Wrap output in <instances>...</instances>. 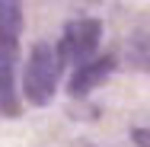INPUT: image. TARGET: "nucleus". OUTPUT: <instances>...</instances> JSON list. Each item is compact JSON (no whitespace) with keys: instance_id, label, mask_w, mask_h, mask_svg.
Returning <instances> with one entry per match:
<instances>
[{"instance_id":"nucleus-1","label":"nucleus","mask_w":150,"mask_h":147,"mask_svg":"<svg viewBox=\"0 0 150 147\" xmlns=\"http://www.w3.org/2000/svg\"><path fill=\"white\" fill-rule=\"evenodd\" d=\"M61 55L54 45L48 42H38L32 48L29 61H26V70H23V93L32 106H48L54 89L61 80Z\"/></svg>"},{"instance_id":"nucleus-2","label":"nucleus","mask_w":150,"mask_h":147,"mask_svg":"<svg viewBox=\"0 0 150 147\" xmlns=\"http://www.w3.org/2000/svg\"><path fill=\"white\" fill-rule=\"evenodd\" d=\"M99 38H102V23L83 16V19H74L64 26V35L58 42V55L61 61H70V64H86L93 61V51L99 48Z\"/></svg>"},{"instance_id":"nucleus-3","label":"nucleus","mask_w":150,"mask_h":147,"mask_svg":"<svg viewBox=\"0 0 150 147\" xmlns=\"http://www.w3.org/2000/svg\"><path fill=\"white\" fill-rule=\"evenodd\" d=\"M16 58H19V42H0V115H16L19 112Z\"/></svg>"},{"instance_id":"nucleus-4","label":"nucleus","mask_w":150,"mask_h":147,"mask_svg":"<svg viewBox=\"0 0 150 147\" xmlns=\"http://www.w3.org/2000/svg\"><path fill=\"white\" fill-rule=\"evenodd\" d=\"M112 70H115V58H112V55L86 61V64H80V67L74 70V77H70V83H67V93H70L74 99H77V96H86V93H93L96 87H102V83L112 77Z\"/></svg>"},{"instance_id":"nucleus-5","label":"nucleus","mask_w":150,"mask_h":147,"mask_svg":"<svg viewBox=\"0 0 150 147\" xmlns=\"http://www.w3.org/2000/svg\"><path fill=\"white\" fill-rule=\"evenodd\" d=\"M23 32V6L13 0H0V42H19Z\"/></svg>"},{"instance_id":"nucleus-6","label":"nucleus","mask_w":150,"mask_h":147,"mask_svg":"<svg viewBox=\"0 0 150 147\" xmlns=\"http://www.w3.org/2000/svg\"><path fill=\"white\" fill-rule=\"evenodd\" d=\"M131 141L137 147H150V128H134L131 131Z\"/></svg>"}]
</instances>
